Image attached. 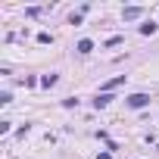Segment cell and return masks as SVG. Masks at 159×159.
<instances>
[{"mask_svg":"<svg viewBox=\"0 0 159 159\" xmlns=\"http://www.w3.org/2000/svg\"><path fill=\"white\" fill-rule=\"evenodd\" d=\"M128 103L137 109V106H147V103H150V97H147V94H134V97H128Z\"/></svg>","mask_w":159,"mask_h":159,"instance_id":"1","label":"cell"}]
</instances>
